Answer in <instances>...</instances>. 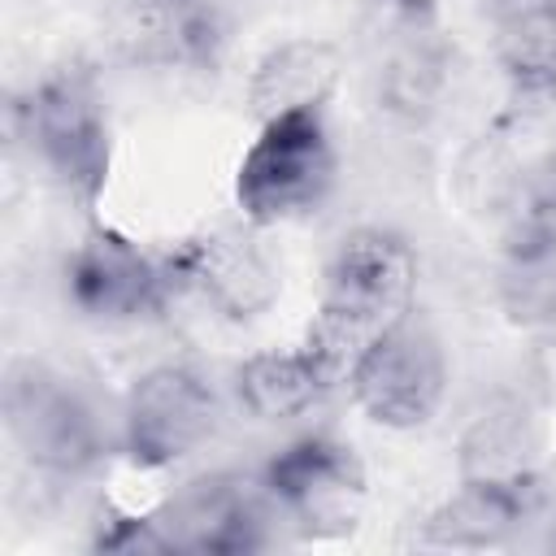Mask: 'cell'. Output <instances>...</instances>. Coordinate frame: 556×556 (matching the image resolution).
<instances>
[{
    "mask_svg": "<svg viewBox=\"0 0 556 556\" xmlns=\"http://www.w3.org/2000/svg\"><path fill=\"white\" fill-rule=\"evenodd\" d=\"M4 426L13 447L52 478H78L109 452L96 400L43 361H13L4 374Z\"/></svg>",
    "mask_w": 556,
    "mask_h": 556,
    "instance_id": "cell-4",
    "label": "cell"
},
{
    "mask_svg": "<svg viewBox=\"0 0 556 556\" xmlns=\"http://www.w3.org/2000/svg\"><path fill=\"white\" fill-rule=\"evenodd\" d=\"M521 208H530V213H539V217H547L556 226V156L543 165V174L534 178V187L521 200Z\"/></svg>",
    "mask_w": 556,
    "mask_h": 556,
    "instance_id": "cell-19",
    "label": "cell"
},
{
    "mask_svg": "<svg viewBox=\"0 0 556 556\" xmlns=\"http://www.w3.org/2000/svg\"><path fill=\"white\" fill-rule=\"evenodd\" d=\"M334 387L321 378L304 348L256 352L235 369V400L256 421H291L317 408Z\"/></svg>",
    "mask_w": 556,
    "mask_h": 556,
    "instance_id": "cell-16",
    "label": "cell"
},
{
    "mask_svg": "<svg viewBox=\"0 0 556 556\" xmlns=\"http://www.w3.org/2000/svg\"><path fill=\"white\" fill-rule=\"evenodd\" d=\"M91 547L96 552H126V556H139V552H174L156 513H117V508H104L96 517Z\"/></svg>",
    "mask_w": 556,
    "mask_h": 556,
    "instance_id": "cell-18",
    "label": "cell"
},
{
    "mask_svg": "<svg viewBox=\"0 0 556 556\" xmlns=\"http://www.w3.org/2000/svg\"><path fill=\"white\" fill-rule=\"evenodd\" d=\"M408 35L387 52L378 70V104L408 126H421L439 113L447 91L452 56L434 39V26H404Z\"/></svg>",
    "mask_w": 556,
    "mask_h": 556,
    "instance_id": "cell-17",
    "label": "cell"
},
{
    "mask_svg": "<svg viewBox=\"0 0 556 556\" xmlns=\"http://www.w3.org/2000/svg\"><path fill=\"white\" fill-rule=\"evenodd\" d=\"M256 473L295 539H343L361 526L369 478L356 447L339 434H300L278 447Z\"/></svg>",
    "mask_w": 556,
    "mask_h": 556,
    "instance_id": "cell-5",
    "label": "cell"
},
{
    "mask_svg": "<svg viewBox=\"0 0 556 556\" xmlns=\"http://www.w3.org/2000/svg\"><path fill=\"white\" fill-rule=\"evenodd\" d=\"M543 504V482L530 486H491V482H460L447 500H439L426 517L417 539L426 547L452 552H482L504 547Z\"/></svg>",
    "mask_w": 556,
    "mask_h": 556,
    "instance_id": "cell-13",
    "label": "cell"
},
{
    "mask_svg": "<svg viewBox=\"0 0 556 556\" xmlns=\"http://www.w3.org/2000/svg\"><path fill=\"white\" fill-rule=\"evenodd\" d=\"M400 26H434L439 0H378Z\"/></svg>",
    "mask_w": 556,
    "mask_h": 556,
    "instance_id": "cell-20",
    "label": "cell"
},
{
    "mask_svg": "<svg viewBox=\"0 0 556 556\" xmlns=\"http://www.w3.org/2000/svg\"><path fill=\"white\" fill-rule=\"evenodd\" d=\"M222 421V400L213 382L191 365L143 369L122 404V452L135 469H174L200 452Z\"/></svg>",
    "mask_w": 556,
    "mask_h": 556,
    "instance_id": "cell-6",
    "label": "cell"
},
{
    "mask_svg": "<svg viewBox=\"0 0 556 556\" xmlns=\"http://www.w3.org/2000/svg\"><path fill=\"white\" fill-rule=\"evenodd\" d=\"M174 552L243 556L278 543L282 513L274 508L261 473H204L191 478L156 513ZM287 530V526H282Z\"/></svg>",
    "mask_w": 556,
    "mask_h": 556,
    "instance_id": "cell-9",
    "label": "cell"
},
{
    "mask_svg": "<svg viewBox=\"0 0 556 556\" xmlns=\"http://www.w3.org/2000/svg\"><path fill=\"white\" fill-rule=\"evenodd\" d=\"M13 126L26 139L30 156L43 165V174L78 208H96L113 165V130L91 70H48L13 100Z\"/></svg>",
    "mask_w": 556,
    "mask_h": 556,
    "instance_id": "cell-2",
    "label": "cell"
},
{
    "mask_svg": "<svg viewBox=\"0 0 556 556\" xmlns=\"http://www.w3.org/2000/svg\"><path fill=\"white\" fill-rule=\"evenodd\" d=\"M178 295L165 252L139 248L113 226H91L65 256V300L100 326L161 313Z\"/></svg>",
    "mask_w": 556,
    "mask_h": 556,
    "instance_id": "cell-8",
    "label": "cell"
},
{
    "mask_svg": "<svg viewBox=\"0 0 556 556\" xmlns=\"http://www.w3.org/2000/svg\"><path fill=\"white\" fill-rule=\"evenodd\" d=\"M348 391L356 408L382 430L426 426L447 395V356L439 334L417 313H408L356 361Z\"/></svg>",
    "mask_w": 556,
    "mask_h": 556,
    "instance_id": "cell-7",
    "label": "cell"
},
{
    "mask_svg": "<svg viewBox=\"0 0 556 556\" xmlns=\"http://www.w3.org/2000/svg\"><path fill=\"white\" fill-rule=\"evenodd\" d=\"M417 252L387 226H361L339 239L326 261L321 300L304 330V352L330 387H348L356 361L395 321L413 313Z\"/></svg>",
    "mask_w": 556,
    "mask_h": 556,
    "instance_id": "cell-1",
    "label": "cell"
},
{
    "mask_svg": "<svg viewBox=\"0 0 556 556\" xmlns=\"http://www.w3.org/2000/svg\"><path fill=\"white\" fill-rule=\"evenodd\" d=\"M495 61L521 113L556 109V0H486Z\"/></svg>",
    "mask_w": 556,
    "mask_h": 556,
    "instance_id": "cell-12",
    "label": "cell"
},
{
    "mask_svg": "<svg viewBox=\"0 0 556 556\" xmlns=\"http://www.w3.org/2000/svg\"><path fill=\"white\" fill-rule=\"evenodd\" d=\"M343 78V52L330 39H282L274 43L248 78V113L261 122L291 117V113H317L330 104L334 87Z\"/></svg>",
    "mask_w": 556,
    "mask_h": 556,
    "instance_id": "cell-14",
    "label": "cell"
},
{
    "mask_svg": "<svg viewBox=\"0 0 556 556\" xmlns=\"http://www.w3.org/2000/svg\"><path fill=\"white\" fill-rule=\"evenodd\" d=\"M543 426L521 400H491L482 404L460 439H456V478L460 482H491V486H530L543 482Z\"/></svg>",
    "mask_w": 556,
    "mask_h": 556,
    "instance_id": "cell-11",
    "label": "cell"
},
{
    "mask_svg": "<svg viewBox=\"0 0 556 556\" xmlns=\"http://www.w3.org/2000/svg\"><path fill=\"white\" fill-rule=\"evenodd\" d=\"M339 182V152L326 109L261 122L235 174V204L252 226L313 217Z\"/></svg>",
    "mask_w": 556,
    "mask_h": 556,
    "instance_id": "cell-3",
    "label": "cell"
},
{
    "mask_svg": "<svg viewBox=\"0 0 556 556\" xmlns=\"http://www.w3.org/2000/svg\"><path fill=\"white\" fill-rule=\"evenodd\" d=\"M178 295L204 300L226 321H256L274 308L282 278L261 239L243 226L200 230L165 252Z\"/></svg>",
    "mask_w": 556,
    "mask_h": 556,
    "instance_id": "cell-10",
    "label": "cell"
},
{
    "mask_svg": "<svg viewBox=\"0 0 556 556\" xmlns=\"http://www.w3.org/2000/svg\"><path fill=\"white\" fill-rule=\"evenodd\" d=\"M495 300L521 330H556V226L517 208L495 265Z\"/></svg>",
    "mask_w": 556,
    "mask_h": 556,
    "instance_id": "cell-15",
    "label": "cell"
}]
</instances>
